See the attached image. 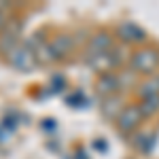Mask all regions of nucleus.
I'll list each match as a JSON object with an SVG mask.
<instances>
[{"label":"nucleus","instance_id":"1","mask_svg":"<svg viewBox=\"0 0 159 159\" xmlns=\"http://www.w3.org/2000/svg\"><path fill=\"white\" fill-rule=\"evenodd\" d=\"M129 70L136 76H153L159 72V51L155 47H142L129 55Z\"/></svg>","mask_w":159,"mask_h":159},{"label":"nucleus","instance_id":"2","mask_svg":"<svg viewBox=\"0 0 159 159\" xmlns=\"http://www.w3.org/2000/svg\"><path fill=\"white\" fill-rule=\"evenodd\" d=\"M7 55V61L11 64L15 70H19V72H32L34 68H36V57H34V51L30 49L28 45H17V47H13L9 53H4Z\"/></svg>","mask_w":159,"mask_h":159},{"label":"nucleus","instance_id":"3","mask_svg":"<svg viewBox=\"0 0 159 159\" xmlns=\"http://www.w3.org/2000/svg\"><path fill=\"white\" fill-rule=\"evenodd\" d=\"M144 121V115L138 104H125V108L121 110V115L117 117V129L123 136H132L140 127V123Z\"/></svg>","mask_w":159,"mask_h":159},{"label":"nucleus","instance_id":"5","mask_svg":"<svg viewBox=\"0 0 159 159\" xmlns=\"http://www.w3.org/2000/svg\"><path fill=\"white\" fill-rule=\"evenodd\" d=\"M96 89L100 96L108 98V96H117L121 91V81H119V72H102L96 81Z\"/></svg>","mask_w":159,"mask_h":159},{"label":"nucleus","instance_id":"6","mask_svg":"<svg viewBox=\"0 0 159 159\" xmlns=\"http://www.w3.org/2000/svg\"><path fill=\"white\" fill-rule=\"evenodd\" d=\"M49 45H51V53H53L55 61L66 60L74 51V38L70 34H60V36L53 38V40H49Z\"/></svg>","mask_w":159,"mask_h":159},{"label":"nucleus","instance_id":"4","mask_svg":"<svg viewBox=\"0 0 159 159\" xmlns=\"http://www.w3.org/2000/svg\"><path fill=\"white\" fill-rule=\"evenodd\" d=\"M117 36L123 45H140L147 40V30L134 21H121L117 25Z\"/></svg>","mask_w":159,"mask_h":159},{"label":"nucleus","instance_id":"9","mask_svg":"<svg viewBox=\"0 0 159 159\" xmlns=\"http://www.w3.org/2000/svg\"><path fill=\"white\" fill-rule=\"evenodd\" d=\"M136 93L140 100H147V98H155L159 96V72L153 74V76H147L142 79L138 85H136Z\"/></svg>","mask_w":159,"mask_h":159},{"label":"nucleus","instance_id":"11","mask_svg":"<svg viewBox=\"0 0 159 159\" xmlns=\"http://www.w3.org/2000/svg\"><path fill=\"white\" fill-rule=\"evenodd\" d=\"M2 17H4V13L0 11V28H2V25H4V19H2Z\"/></svg>","mask_w":159,"mask_h":159},{"label":"nucleus","instance_id":"7","mask_svg":"<svg viewBox=\"0 0 159 159\" xmlns=\"http://www.w3.org/2000/svg\"><path fill=\"white\" fill-rule=\"evenodd\" d=\"M129 144L140 153V155H151L157 144V134L155 132H140L129 138Z\"/></svg>","mask_w":159,"mask_h":159},{"label":"nucleus","instance_id":"8","mask_svg":"<svg viewBox=\"0 0 159 159\" xmlns=\"http://www.w3.org/2000/svg\"><path fill=\"white\" fill-rule=\"evenodd\" d=\"M125 108V100H123L121 93H117V96H108V98L102 100V104H100V110H102V115L110 119V121H117V117L121 115V110Z\"/></svg>","mask_w":159,"mask_h":159},{"label":"nucleus","instance_id":"10","mask_svg":"<svg viewBox=\"0 0 159 159\" xmlns=\"http://www.w3.org/2000/svg\"><path fill=\"white\" fill-rule=\"evenodd\" d=\"M138 106H140V110H142L144 119H147V117H155V115L159 112V96H155V98H147V100H140V102H138Z\"/></svg>","mask_w":159,"mask_h":159}]
</instances>
